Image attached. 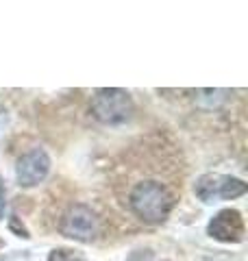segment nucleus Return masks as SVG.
<instances>
[{
	"label": "nucleus",
	"instance_id": "obj_1",
	"mask_svg": "<svg viewBox=\"0 0 248 261\" xmlns=\"http://www.w3.org/2000/svg\"><path fill=\"white\" fill-rule=\"evenodd\" d=\"M120 198L131 214L144 224H161L179 200V190L157 172L151 166H142V170H131Z\"/></svg>",
	"mask_w": 248,
	"mask_h": 261
},
{
	"label": "nucleus",
	"instance_id": "obj_2",
	"mask_svg": "<svg viewBox=\"0 0 248 261\" xmlns=\"http://www.w3.org/2000/svg\"><path fill=\"white\" fill-rule=\"evenodd\" d=\"M133 98L118 87H101L92 96V116L107 126H118L133 116Z\"/></svg>",
	"mask_w": 248,
	"mask_h": 261
},
{
	"label": "nucleus",
	"instance_id": "obj_3",
	"mask_svg": "<svg viewBox=\"0 0 248 261\" xmlns=\"http://www.w3.org/2000/svg\"><path fill=\"white\" fill-rule=\"evenodd\" d=\"M59 233L63 238L77 240V242H94L101 233V218L96 216L92 207L83 205V202H74L59 216Z\"/></svg>",
	"mask_w": 248,
	"mask_h": 261
},
{
	"label": "nucleus",
	"instance_id": "obj_4",
	"mask_svg": "<svg viewBox=\"0 0 248 261\" xmlns=\"http://www.w3.org/2000/svg\"><path fill=\"white\" fill-rule=\"evenodd\" d=\"M51 172V157L44 148H31L18 159L15 178L20 187H35Z\"/></svg>",
	"mask_w": 248,
	"mask_h": 261
},
{
	"label": "nucleus",
	"instance_id": "obj_5",
	"mask_svg": "<svg viewBox=\"0 0 248 261\" xmlns=\"http://www.w3.org/2000/svg\"><path fill=\"white\" fill-rule=\"evenodd\" d=\"M207 233L225 244H237L244 240V218L237 209H222L211 218Z\"/></svg>",
	"mask_w": 248,
	"mask_h": 261
},
{
	"label": "nucleus",
	"instance_id": "obj_6",
	"mask_svg": "<svg viewBox=\"0 0 248 261\" xmlns=\"http://www.w3.org/2000/svg\"><path fill=\"white\" fill-rule=\"evenodd\" d=\"M246 183L242 178H235V176H218V196L225 200H233L237 196H244L246 194Z\"/></svg>",
	"mask_w": 248,
	"mask_h": 261
},
{
	"label": "nucleus",
	"instance_id": "obj_7",
	"mask_svg": "<svg viewBox=\"0 0 248 261\" xmlns=\"http://www.w3.org/2000/svg\"><path fill=\"white\" fill-rule=\"evenodd\" d=\"M216 192H218V176L213 174H205L198 178L196 183V196L205 202H211L213 198H216Z\"/></svg>",
	"mask_w": 248,
	"mask_h": 261
},
{
	"label": "nucleus",
	"instance_id": "obj_8",
	"mask_svg": "<svg viewBox=\"0 0 248 261\" xmlns=\"http://www.w3.org/2000/svg\"><path fill=\"white\" fill-rule=\"evenodd\" d=\"M48 261H87V259L81 257L77 250H70V248H55L51 255H48Z\"/></svg>",
	"mask_w": 248,
	"mask_h": 261
},
{
	"label": "nucleus",
	"instance_id": "obj_9",
	"mask_svg": "<svg viewBox=\"0 0 248 261\" xmlns=\"http://www.w3.org/2000/svg\"><path fill=\"white\" fill-rule=\"evenodd\" d=\"M9 228H11L15 235H18V238H24V240H29V238H31L29 231H27V226L20 222V218H18V216H11V218H9Z\"/></svg>",
	"mask_w": 248,
	"mask_h": 261
},
{
	"label": "nucleus",
	"instance_id": "obj_10",
	"mask_svg": "<svg viewBox=\"0 0 248 261\" xmlns=\"http://www.w3.org/2000/svg\"><path fill=\"white\" fill-rule=\"evenodd\" d=\"M5 207H7V200H5V183L3 178H0V220L5 216Z\"/></svg>",
	"mask_w": 248,
	"mask_h": 261
},
{
	"label": "nucleus",
	"instance_id": "obj_11",
	"mask_svg": "<svg viewBox=\"0 0 248 261\" xmlns=\"http://www.w3.org/2000/svg\"><path fill=\"white\" fill-rule=\"evenodd\" d=\"M0 248H3V240H0Z\"/></svg>",
	"mask_w": 248,
	"mask_h": 261
}]
</instances>
